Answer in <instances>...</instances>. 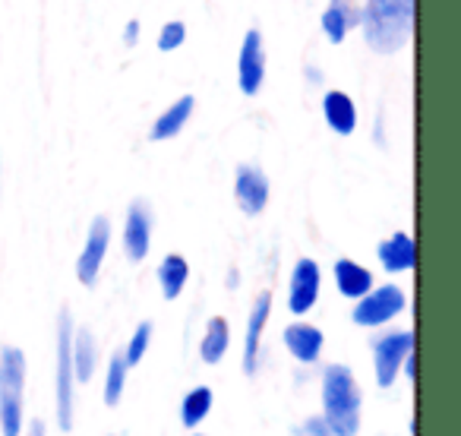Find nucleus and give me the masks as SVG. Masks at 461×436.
I'll return each instance as SVG.
<instances>
[{
    "label": "nucleus",
    "instance_id": "f257e3e1",
    "mask_svg": "<svg viewBox=\"0 0 461 436\" xmlns=\"http://www.w3.org/2000/svg\"><path fill=\"white\" fill-rule=\"evenodd\" d=\"M366 45L376 54H395L414 32V0H366L360 10Z\"/></svg>",
    "mask_w": 461,
    "mask_h": 436
},
{
    "label": "nucleus",
    "instance_id": "f03ea898",
    "mask_svg": "<svg viewBox=\"0 0 461 436\" xmlns=\"http://www.w3.org/2000/svg\"><path fill=\"white\" fill-rule=\"evenodd\" d=\"M322 408L332 436H354L360 427V389L345 364H332L322 373Z\"/></svg>",
    "mask_w": 461,
    "mask_h": 436
},
{
    "label": "nucleus",
    "instance_id": "7ed1b4c3",
    "mask_svg": "<svg viewBox=\"0 0 461 436\" xmlns=\"http://www.w3.org/2000/svg\"><path fill=\"white\" fill-rule=\"evenodd\" d=\"M23 386H26V354L14 345L0 348V433L20 436L23 430Z\"/></svg>",
    "mask_w": 461,
    "mask_h": 436
},
{
    "label": "nucleus",
    "instance_id": "20e7f679",
    "mask_svg": "<svg viewBox=\"0 0 461 436\" xmlns=\"http://www.w3.org/2000/svg\"><path fill=\"white\" fill-rule=\"evenodd\" d=\"M73 320L67 310L58 316V427H73V360H70Z\"/></svg>",
    "mask_w": 461,
    "mask_h": 436
},
{
    "label": "nucleus",
    "instance_id": "39448f33",
    "mask_svg": "<svg viewBox=\"0 0 461 436\" xmlns=\"http://www.w3.org/2000/svg\"><path fill=\"white\" fill-rule=\"evenodd\" d=\"M357 307H354V322L357 326H383L392 316H398L404 310V291L395 285H383L376 291H366L364 297H357Z\"/></svg>",
    "mask_w": 461,
    "mask_h": 436
},
{
    "label": "nucleus",
    "instance_id": "423d86ee",
    "mask_svg": "<svg viewBox=\"0 0 461 436\" xmlns=\"http://www.w3.org/2000/svg\"><path fill=\"white\" fill-rule=\"evenodd\" d=\"M414 351V332H389L373 341V360H376V383L389 389L395 383L402 360Z\"/></svg>",
    "mask_w": 461,
    "mask_h": 436
},
{
    "label": "nucleus",
    "instance_id": "0eeeda50",
    "mask_svg": "<svg viewBox=\"0 0 461 436\" xmlns=\"http://www.w3.org/2000/svg\"><path fill=\"white\" fill-rule=\"evenodd\" d=\"M108 244H111V222L104 215H98L89 228V241H86L83 253L77 259V278L83 285H95L104 257H108Z\"/></svg>",
    "mask_w": 461,
    "mask_h": 436
},
{
    "label": "nucleus",
    "instance_id": "6e6552de",
    "mask_svg": "<svg viewBox=\"0 0 461 436\" xmlns=\"http://www.w3.org/2000/svg\"><path fill=\"white\" fill-rule=\"evenodd\" d=\"M266 79V54H263V35L257 29L244 35V45H240L238 58V83L244 95H257L263 89Z\"/></svg>",
    "mask_w": 461,
    "mask_h": 436
},
{
    "label": "nucleus",
    "instance_id": "1a4fd4ad",
    "mask_svg": "<svg viewBox=\"0 0 461 436\" xmlns=\"http://www.w3.org/2000/svg\"><path fill=\"white\" fill-rule=\"evenodd\" d=\"M234 196H238V205L247 215H259L269 203V177L259 168L240 165L238 174H234Z\"/></svg>",
    "mask_w": 461,
    "mask_h": 436
},
{
    "label": "nucleus",
    "instance_id": "9d476101",
    "mask_svg": "<svg viewBox=\"0 0 461 436\" xmlns=\"http://www.w3.org/2000/svg\"><path fill=\"white\" fill-rule=\"evenodd\" d=\"M149 241H152V212L142 199H136L127 212V225H123V250L133 263L146 259Z\"/></svg>",
    "mask_w": 461,
    "mask_h": 436
},
{
    "label": "nucleus",
    "instance_id": "9b49d317",
    "mask_svg": "<svg viewBox=\"0 0 461 436\" xmlns=\"http://www.w3.org/2000/svg\"><path fill=\"white\" fill-rule=\"evenodd\" d=\"M320 297V266L313 259H301L294 266V276H291V297H288V307L294 313H307L310 307L316 304Z\"/></svg>",
    "mask_w": 461,
    "mask_h": 436
},
{
    "label": "nucleus",
    "instance_id": "f8f14e48",
    "mask_svg": "<svg viewBox=\"0 0 461 436\" xmlns=\"http://www.w3.org/2000/svg\"><path fill=\"white\" fill-rule=\"evenodd\" d=\"M285 345L301 364H313L322 351V332L310 322H294V326L285 329Z\"/></svg>",
    "mask_w": 461,
    "mask_h": 436
},
{
    "label": "nucleus",
    "instance_id": "ddd939ff",
    "mask_svg": "<svg viewBox=\"0 0 461 436\" xmlns=\"http://www.w3.org/2000/svg\"><path fill=\"white\" fill-rule=\"evenodd\" d=\"M357 23H360V10L354 7V0H332L329 10L322 14V29H326V39L332 45H341L348 29H354Z\"/></svg>",
    "mask_w": 461,
    "mask_h": 436
},
{
    "label": "nucleus",
    "instance_id": "4468645a",
    "mask_svg": "<svg viewBox=\"0 0 461 436\" xmlns=\"http://www.w3.org/2000/svg\"><path fill=\"white\" fill-rule=\"evenodd\" d=\"M269 310H272V295L263 291L253 304V313H250V326H247V345H244V370L247 373H257V351H259V335L266 329V320H269Z\"/></svg>",
    "mask_w": 461,
    "mask_h": 436
},
{
    "label": "nucleus",
    "instance_id": "2eb2a0df",
    "mask_svg": "<svg viewBox=\"0 0 461 436\" xmlns=\"http://www.w3.org/2000/svg\"><path fill=\"white\" fill-rule=\"evenodd\" d=\"M376 253H379V263H383L389 272L414 269L417 250H414V241H411V234H404V232L392 234L389 241H383V244H379Z\"/></svg>",
    "mask_w": 461,
    "mask_h": 436
},
{
    "label": "nucleus",
    "instance_id": "dca6fc26",
    "mask_svg": "<svg viewBox=\"0 0 461 436\" xmlns=\"http://www.w3.org/2000/svg\"><path fill=\"white\" fill-rule=\"evenodd\" d=\"M322 114H326L329 127L341 136L354 133V127H357V108H354L351 95H345V92H329L322 98Z\"/></svg>",
    "mask_w": 461,
    "mask_h": 436
},
{
    "label": "nucleus",
    "instance_id": "f3484780",
    "mask_svg": "<svg viewBox=\"0 0 461 436\" xmlns=\"http://www.w3.org/2000/svg\"><path fill=\"white\" fill-rule=\"evenodd\" d=\"M193 104H196V98H193V95L177 98V102H174L171 108H167L165 114L152 123V130H149V140H155V142H158V140H174V136L184 130V123L190 121Z\"/></svg>",
    "mask_w": 461,
    "mask_h": 436
},
{
    "label": "nucleus",
    "instance_id": "a211bd4d",
    "mask_svg": "<svg viewBox=\"0 0 461 436\" xmlns=\"http://www.w3.org/2000/svg\"><path fill=\"white\" fill-rule=\"evenodd\" d=\"M335 282H339V291H341V295L351 297V301L364 297L366 291L373 288L370 269H364V266L351 263V259H339V263H335Z\"/></svg>",
    "mask_w": 461,
    "mask_h": 436
},
{
    "label": "nucleus",
    "instance_id": "6ab92c4d",
    "mask_svg": "<svg viewBox=\"0 0 461 436\" xmlns=\"http://www.w3.org/2000/svg\"><path fill=\"white\" fill-rule=\"evenodd\" d=\"M70 360H73V379L89 383L95 373V341H92L89 329H79L70 339Z\"/></svg>",
    "mask_w": 461,
    "mask_h": 436
},
{
    "label": "nucleus",
    "instance_id": "aec40b11",
    "mask_svg": "<svg viewBox=\"0 0 461 436\" xmlns=\"http://www.w3.org/2000/svg\"><path fill=\"white\" fill-rule=\"evenodd\" d=\"M186 278H190V266H186L184 257L171 253V257L161 259V266H158V285H161V295H165L167 301L180 297V291H184Z\"/></svg>",
    "mask_w": 461,
    "mask_h": 436
},
{
    "label": "nucleus",
    "instance_id": "412c9836",
    "mask_svg": "<svg viewBox=\"0 0 461 436\" xmlns=\"http://www.w3.org/2000/svg\"><path fill=\"white\" fill-rule=\"evenodd\" d=\"M228 322L221 320V316H212L209 326H205V335H203V345H199V358L205 360V364H218V360L224 358V351H228Z\"/></svg>",
    "mask_w": 461,
    "mask_h": 436
},
{
    "label": "nucleus",
    "instance_id": "4be33fe9",
    "mask_svg": "<svg viewBox=\"0 0 461 436\" xmlns=\"http://www.w3.org/2000/svg\"><path fill=\"white\" fill-rule=\"evenodd\" d=\"M209 408H212V389L209 386H196V389L184 398V411H180L184 427H196V423L209 414Z\"/></svg>",
    "mask_w": 461,
    "mask_h": 436
},
{
    "label": "nucleus",
    "instance_id": "5701e85b",
    "mask_svg": "<svg viewBox=\"0 0 461 436\" xmlns=\"http://www.w3.org/2000/svg\"><path fill=\"white\" fill-rule=\"evenodd\" d=\"M127 360H123V354H114L108 364V379H104V404L108 408H114L117 402H121L123 395V383H127Z\"/></svg>",
    "mask_w": 461,
    "mask_h": 436
},
{
    "label": "nucleus",
    "instance_id": "b1692460",
    "mask_svg": "<svg viewBox=\"0 0 461 436\" xmlns=\"http://www.w3.org/2000/svg\"><path fill=\"white\" fill-rule=\"evenodd\" d=\"M149 341H152V322H140L133 332V339H130L127 351H123V360H127V367H136L142 360V354H146Z\"/></svg>",
    "mask_w": 461,
    "mask_h": 436
},
{
    "label": "nucleus",
    "instance_id": "393cba45",
    "mask_svg": "<svg viewBox=\"0 0 461 436\" xmlns=\"http://www.w3.org/2000/svg\"><path fill=\"white\" fill-rule=\"evenodd\" d=\"M184 39H186V26L184 23H165V29L158 32V48L161 51H177L180 45H184Z\"/></svg>",
    "mask_w": 461,
    "mask_h": 436
},
{
    "label": "nucleus",
    "instance_id": "a878e982",
    "mask_svg": "<svg viewBox=\"0 0 461 436\" xmlns=\"http://www.w3.org/2000/svg\"><path fill=\"white\" fill-rule=\"evenodd\" d=\"M136 41H140V23H127V32H123V45L127 48H133Z\"/></svg>",
    "mask_w": 461,
    "mask_h": 436
},
{
    "label": "nucleus",
    "instance_id": "bb28decb",
    "mask_svg": "<svg viewBox=\"0 0 461 436\" xmlns=\"http://www.w3.org/2000/svg\"><path fill=\"white\" fill-rule=\"evenodd\" d=\"M32 436H45V423L35 421V423H32Z\"/></svg>",
    "mask_w": 461,
    "mask_h": 436
}]
</instances>
